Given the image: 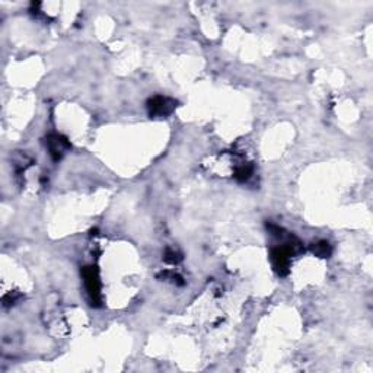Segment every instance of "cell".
<instances>
[{
  "instance_id": "7",
  "label": "cell",
  "mask_w": 373,
  "mask_h": 373,
  "mask_svg": "<svg viewBox=\"0 0 373 373\" xmlns=\"http://www.w3.org/2000/svg\"><path fill=\"white\" fill-rule=\"evenodd\" d=\"M158 278L165 280V282H169V283H172V285H178V286L184 285V278H182V277H181L179 274H176L175 271H169V270L162 271L161 274H158Z\"/></svg>"
},
{
  "instance_id": "3",
  "label": "cell",
  "mask_w": 373,
  "mask_h": 373,
  "mask_svg": "<svg viewBox=\"0 0 373 373\" xmlns=\"http://www.w3.org/2000/svg\"><path fill=\"white\" fill-rule=\"evenodd\" d=\"M271 264H273V268L277 274L280 277H285V275L289 274L290 271V257H292V253L286 248L285 245L282 246H277V248H273L271 250Z\"/></svg>"
},
{
  "instance_id": "9",
  "label": "cell",
  "mask_w": 373,
  "mask_h": 373,
  "mask_svg": "<svg viewBox=\"0 0 373 373\" xmlns=\"http://www.w3.org/2000/svg\"><path fill=\"white\" fill-rule=\"evenodd\" d=\"M21 299V295L18 293V292H11V293H8V295H5L3 296V306H12V305H15L18 300Z\"/></svg>"
},
{
  "instance_id": "1",
  "label": "cell",
  "mask_w": 373,
  "mask_h": 373,
  "mask_svg": "<svg viewBox=\"0 0 373 373\" xmlns=\"http://www.w3.org/2000/svg\"><path fill=\"white\" fill-rule=\"evenodd\" d=\"M82 275H83V280H85V286H86L89 297L92 300V305L99 306L102 295H101V280H99L98 268L94 267V265L85 267L82 270Z\"/></svg>"
},
{
  "instance_id": "8",
  "label": "cell",
  "mask_w": 373,
  "mask_h": 373,
  "mask_svg": "<svg viewBox=\"0 0 373 373\" xmlns=\"http://www.w3.org/2000/svg\"><path fill=\"white\" fill-rule=\"evenodd\" d=\"M164 261L168 264H179L182 261V254L175 248H166L164 253Z\"/></svg>"
},
{
  "instance_id": "6",
  "label": "cell",
  "mask_w": 373,
  "mask_h": 373,
  "mask_svg": "<svg viewBox=\"0 0 373 373\" xmlns=\"http://www.w3.org/2000/svg\"><path fill=\"white\" fill-rule=\"evenodd\" d=\"M310 251L318 258H329L332 254V248L327 241H319L310 245Z\"/></svg>"
},
{
  "instance_id": "4",
  "label": "cell",
  "mask_w": 373,
  "mask_h": 373,
  "mask_svg": "<svg viewBox=\"0 0 373 373\" xmlns=\"http://www.w3.org/2000/svg\"><path fill=\"white\" fill-rule=\"evenodd\" d=\"M47 147H48V152L50 156L53 158V161L58 162L66 152L70 150V142L67 140L65 136L61 134H50L47 137Z\"/></svg>"
},
{
  "instance_id": "5",
  "label": "cell",
  "mask_w": 373,
  "mask_h": 373,
  "mask_svg": "<svg viewBox=\"0 0 373 373\" xmlns=\"http://www.w3.org/2000/svg\"><path fill=\"white\" fill-rule=\"evenodd\" d=\"M254 172L253 164L250 162H241L239 165L235 166V171H233V178L238 181V182H246Z\"/></svg>"
},
{
  "instance_id": "2",
  "label": "cell",
  "mask_w": 373,
  "mask_h": 373,
  "mask_svg": "<svg viewBox=\"0 0 373 373\" xmlns=\"http://www.w3.org/2000/svg\"><path fill=\"white\" fill-rule=\"evenodd\" d=\"M175 108L176 101L169 97L156 95L147 101V111L150 117H168L175 111Z\"/></svg>"
}]
</instances>
